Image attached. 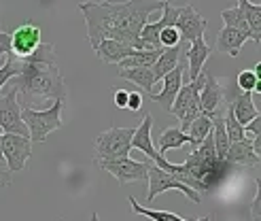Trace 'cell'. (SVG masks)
I'll return each mask as SVG.
<instances>
[{
  "label": "cell",
  "instance_id": "cell-1",
  "mask_svg": "<svg viewBox=\"0 0 261 221\" xmlns=\"http://www.w3.org/2000/svg\"><path fill=\"white\" fill-rule=\"evenodd\" d=\"M164 0H119V3H94L85 0L79 5L87 23V41L94 47L102 38H113L127 47L142 49L140 30L151 17V13L160 11Z\"/></svg>",
  "mask_w": 261,
  "mask_h": 221
},
{
  "label": "cell",
  "instance_id": "cell-2",
  "mask_svg": "<svg viewBox=\"0 0 261 221\" xmlns=\"http://www.w3.org/2000/svg\"><path fill=\"white\" fill-rule=\"evenodd\" d=\"M15 87L23 98V107H30L32 100L66 102V83H64V77L56 62L19 60V72H17Z\"/></svg>",
  "mask_w": 261,
  "mask_h": 221
},
{
  "label": "cell",
  "instance_id": "cell-3",
  "mask_svg": "<svg viewBox=\"0 0 261 221\" xmlns=\"http://www.w3.org/2000/svg\"><path fill=\"white\" fill-rule=\"evenodd\" d=\"M62 111L64 102L54 100V105L45 111H34L32 107L21 109V119L28 128V138L32 142H45L51 132L62 128Z\"/></svg>",
  "mask_w": 261,
  "mask_h": 221
},
{
  "label": "cell",
  "instance_id": "cell-4",
  "mask_svg": "<svg viewBox=\"0 0 261 221\" xmlns=\"http://www.w3.org/2000/svg\"><path fill=\"white\" fill-rule=\"evenodd\" d=\"M206 81V70H202L193 81H189L187 85H180L178 94L172 102L170 113L180 121V130L187 132L189 124L200 115V89Z\"/></svg>",
  "mask_w": 261,
  "mask_h": 221
},
{
  "label": "cell",
  "instance_id": "cell-5",
  "mask_svg": "<svg viewBox=\"0 0 261 221\" xmlns=\"http://www.w3.org/2000/svg\"><path fill=\"white\" fill-rule=\"evenodd\" d=\"M136 128H109L96 138L94 162L127 158L132 151V136Z\"/></svg>",
  "mask_w": 261,
  "mask_h": 221
},
{
  "label": "cell",
  "instance_id": "cell-6",
  "mask_svg": "<svg viewBox=\"0 0 261 221\" xmlns=\"http://www.w3.org/2000/svg\"><path fill=\"white\" fill-rule=\"evenodd\" d=\"M147 185H149V191H147V202H149V204H151L155 198H158L160 193L170 191V189H176V191H180V193H185V196H187L191 202H195V204H200V200H202L200 193L195 191V189L187 187L185 183H180V181H178L174 175L166 173L164 168H160L158 164H153V162H151L149 173H147Z\"/></svg>",
  "mask_w": 261,
  "mask_h": 221
},
{
  "label": "cell",
  "instance_id": "cell-7",
  "mask_svg": "<svg viewBox=\"0 0 261 221\" xmlns=\"http://www.w3.org/2000/svg\"><path fill=\"white\" fill-rule=\"evenodd\" d=\"M96 166L100 170L111 173L121 185L134 183V181H147V173L151 162H136L129 158H117V160H104V162H96Z\"/></svg>",
  "mask_w": 261,
  "mask_h": 221
},
{
  "label": "cell",
  "instance_id": "cell-8",
  "mask_svg": "<svg viewBox=\"0 0 261 221\" xmlns=\"http://www.w3.org/2000/svg\"><path fill=\"white\" fill-rule=\"evenodd\" d=\"M17 87L9 89L3 96L0 94V132L5 134H19L28 136V128L21 119V109L17 102Z\"/></svg>",
  "mask_w": 261,
  "mask_h": 221
},
{
  "label": "cell",
  "instance_id": "cell-9",
  "mask_svg": "<svg viewBox=\"0 0 261 221\" xmlns=\"http://www.w3.org/2000/svg\"><path fill=\"white\" fill-rule=\"evenodd\" d=\"M30 155H32V140L28 136H19V134L3 136V158L11 173L23 170Z\"/></svg>",
  "mask_w": 261,
  "mask_h": 221
},
{
  "label": "cell",
  "instance_id": "cell-10",
  "mask_svg": "<svg viewBox=\"0 0 261 221\" xmlns=\"http://www.w3.org/2000/svg\"><path fill=\"white\" fill-rule=\"evenodd\" d=\"M174 28L180 34V41H185L189 45L191 41H195V38H200V36L206 34L208 19L202 17L191 5H187V7H180L178 9V17L174 21Z\"/></svg>",
  "mask_w": 261,
  "mask_h": 221
},
{
  "label": "cell",
  "instance_id": "cell-11",
  "mask_svg": "<svg viewBox=\"0 0 261 221\" xmlns=\"http://www.w3.org/2000/svg\"><path fill=\"white\" fill-rule=\"evenodd\" d=\"M182 79H185V66H182V64L178 62L170 72L164 75L162 79H160V81H162V89H160V92H158V94L151 92L149 96L153 98V102H158V105H160L166 113H170L172 102H174L178 89H180V85H182Z\"/></svg>",
  "mask_w": 261,
  "mask_h": 221
},
{
  "label": "cell",
  "instance_id": "cell-12",
  "mask_svg": "<svg viewBox=\"0 0 261 221\" xmlns=\"http://www.w3.org/2000/svg\"><path fill=\"white\" fill-rule=\"evenodd\" d=\"M11 54L15 58H25L41 45V28L34 23H21L11 34Z\"/></svg>",
  "mask_w": 261,
  "mask_h": 221
},
{
  "label": "cell",
  "instance_id": "cell-13",
  "mask_svg": "<svg viewBox=\"0 0 261 221\" xmlns=\"http://www.w3.org/2000/svg\"><path fill=\"white\" fill-rule=\"evenodd\" d=\"M225 111V100H223V89H221L219 79L206 70V81L200 89V113H206L213 117L215 113Z\"/></svg>",
  "mask_w": 261,
  "mask_h": 221
},
{
  "label": "cell",
  "instance_id": "cell-14",
  "mask_svg": "<svg viewBox=\"0 0 261 221\" xmlns=\"http://www.w3.org/2000/svg\"><path fill=\"white\" fill-rule=\"evenodd\" d=\"M251 136H244L242 140L238 142H229L227 147V155L225 160L231 164V166H251V168H259V155L253 151V145H251Z\"/></svg>",
  "mask_w": 261,
  "mask_h": 221
},
{
  "label": "cell",
  "instance_id": "cell-15",
  "mask_svg": "<svg viewBox=\"0 0 261 221\" xmlns=\"http://www.w3.org/2000/svg\"><path fill=\"white\" fill-rule=\"evenodd\" d=\"M211 54H213V49L206 43L204 36L195 38V41H191L187 45L185 56H187V62H189V81H193L195 77L204 70V64H206L208 58H211Z\"/></svg>",
  "mask_w": 261,
  "mask_h": 221
},
{
  "label": "cell",
  "instance_id": "cell-16",
  "mask_svg": "<svg viewBox=\"0 0 261 221\" xmlns=\"http://www.w3.org/2000/svg\"><path fill=\"white\" fill-rule=\"evenodd\" d=\"M151 128H153V117H151V115H145V119H142V124L134 130V136H132V149L142 151V153H145L151 162H158V160L162 158V155H160L158 151H155V147H153Z\"/></svg>",
  "mask_w": 261,
  "mask_h": 221
},
{
  "label": "cell",
  "instance_id": "cell-17",
  "mask_svg": "<svg viewBox=\"0 0 261 221\" xmlns=\"http://www.w3.org/2000/svg\"><path fill=\"white\" fill-rule=\"evenodd\" d=\"M246 41H253L251 34H246L238 28H229V26H225V28H221L219 34H217V49L221 51V54L238 56Z\"/></svg>",
  "mask_w": 261,
  "mask_h": 221
},
{
  "label": "cell",
  "instance_id": "cell-18",
  "mask_svg": "<svg viewBox=\"0 0 261 221\" xmlns=\"http://www.w3.org/2000/svg\"><path fill=\"white\" fill-rule=\"evenodd\" d=\"M91 49L96 51V56L104 64H119L123 58H127L134 51V47H127L119 41H113V38H102V41H98Z\"/></svg>",
  "mask_w": 261,
  "mask_h": 221
},
{
  "label": "cell",
  "instance_id": "cell-19",
  "mask_svg": "<svg viewBox=\"0 0 261 221\" xmlns=\"http://www.w3.org/2000/svg\"><path fill=\"white\" fill-rule=\"evenodd\" d=\"M127 202H129V206H132V211L136 215H142V217H147L151 221H213V215L200 217V219H185V217H180L176 213H170V211H153V209H147V206H140L134 196H129Z\"/></svg>",
  "mask_w": 261,
  "mask_h": 221
},
{
  "label": "cell",
  "instance_id": "cell-20",
  "mask_svg": "<svg viewBox=\"0 0 261 221\" xmlns=\"http://www.w3.org/2000/svg\"><path fill=\"white\" fill-rule=\"evenodd\" d=\"M229 107L233 111V115H236V119L244 126V124H249L253 117L259 113L257 105H255V96L251 92H240L236 98H233L229 102Z\"/></svg>",
  "mask_w": 261,
  "mask_h": 221
},
{
  "label": "cell",
  "instance_id": "cell-21",
  "mask_svg": "<svg viewBox=\"0 0 261 221\" xmlns=\"http://www.w3.org/2000/svg\"><path fill=\"white\" fill-rule=\"evenodd\" d=\"M178 56H180V45L162 49V54L158 56V60H155L153 66H151L155 83H158L164 75H168V72H170V70L176 66V64H178Z\"/></svg>",
  "mask_w": 261,
  "mask_h": 221
},
{
  "label": "cell",
  "instance_id": "cell-22",
  "mask_svg": "<svg viewBox=\"0 0 261 221\" xmlns=\"http://www.w3.org/2000/svg\"><path fill=\"white\" fill-rule=\"evenodd\" d=\"M158 142H160L158 153H160V155H166L168 151H172V149H180L182 145H187V142H191V136H189L187 132H182L180 128L172 126V128H166L164 132L160 134Z\"/></svg>",
  "mask_w": 261,
  "mask_h": 221
},
{
  "label": "cell",
  "instance_id": "cell-23",
  "mask_svg": "<svg viewBox=\"0 0 261 221\" xmlns=\"http://www.w3.org/2000/svg\"><path fill=\"white\" fill-rule=\"evenodd\" d=\"M119 77L125 81H132L134 85H138L142 92L151 94L153 92V85H155V79H153V70L151 66H142V68H121L119 70Z\"/></svg>",
  "mask_w": 261,
  "mask_h": 221
},
{
  "label": "cell",
  "instance_id": "cell-24",
  "mask_svg": "<svg viewBox=\"0 0 261 221\" xmlns=\"http://www.w3.org/2000/svg\"><path fill=\"white\" fill-rule=\"evenodd\" d=\"M162 49H134L127 58H123L117 66L119 68H142V66H153V62L158 60Z\"/></svg>",
  "mask_w": 261,
  "mask_h": 221
},
{
  "label": "cell",
  "instance_id": "cell-25",
  "mask_svg": "<svg viewBox=\"0 0 261 221\" xmlns=\"http://www.w3.org/2000/svg\"><path fill=\"white\" fill-rule=\"evenodd\" d=\"M238 9L242 11L244 21L249 23V28L255 36V43L261 41V7L253 5L251 0H238Z\"/></svg>",
  "mask_w": 261,
  "mask_h": 221
},
{
  "label": "cell",
  "instance_id": "cell-26",
  "mask_svg": "<svg viewBox=\"0 0 261 221\" xmlns=\"http://www.w3.org/2000/svg\"><path fill=\"white\" fill-rule=\"evenodd\" d=\"M213 132V119L211 117H208L206 113H200L198 117H195V119L189 124V128H187V134L191 136V149H195L200 145V142Z\"/></svg>",
  "mask_w": 261,
  "mask_h": 221
},
{
  "label": "cell",
  "instance_id": "cell-27",
  "mask_svg": "<svg viewBox=\"0 0 261 221\" xmlns=\"http://www.w3.org/2000/svg\"><path fill=\"white\" fill-rule=\"evenodd\" d=\"M223 126H225V132H227V138L229 142H238L242 140L246 134H244V126L236 119V115H233L231 107L225 105V113H223Z\"/></svg>",
  "mask_w": 261,
  "mask_h": 221
},
{
  "label": "cell",
  "instance_id": "cell-28",
  "mask_svg": "<svg viewBox=\"0 0 261 221\" xmlns=\"http://www.w3.org/2000/svg\"><path fill=\"white\" fill-rule=\"evenodd\" d=\"M221 19H223V23L229 26V28H238V30H242V32H246V34H251V38L255 41V36H253L251 28H249V23L244 21V15H242V11H240L238 7L221 11Z\"/></svg>",
  "mask_w": 261,
  "mask_h": 221
},
{
  "label": "cell",
  "instance_id": "cell-29",
  "mask_svg": "<svg viewBox=\"0 0 261 221\" xmlns=\"http://www.w3.org/2000/svg\"><path fill=\"white\" fill-rule=\"evenodd\" d=\"M236 85L242 89V92H251L253 96H259L261 92V85H259V75L255 70H242L236 77Z\"/></svg>",
  "mask_w": 261,
  "mask_h": 221
},
{
  "label": "cell",
  "instance_id": "cell-30",
  "mask_svg": "<svg viewBox=\"0 0 261 221\" xmlns=\"http://www.w3.org/2000/svg\"><path fill=\"white\" fill-rule=\"evenodd\" d=\"M17 72H19V60L13 54H7L5 64L0 66V94H3V87L13 79V77H17Z\"/></svg>",
  "mask_w": 261,
  "mask_h": 221
},
{
  "label": "cell",
  "instance_id": "cell-31",
  "mask_svg": "<svg viewBox=\"0 0 261 221\" xmlns=\"http://www.w3.org/2000/svg\"><path fill=\"white\" fill-rule=\"evenodd\" d=\"M180 45V34L174 26H168L160 32V47L162 49H168V47H176Z\"/></svg>",
  "mask_w": 261,
  "mask_h": 221
},
{
  "label": "cell",
  "instance_id": "cell-32",
  "mask_svg": "<svg viewBox=\"0 0 261 221\" xmlns=\"http://www.w3.org/2000/svg\"><path fill=\"white\" fill-rule=\"evenodd\" d=\"M244 134L246 136H261V113H257L249 124H244Z\"/></svg>",
  "mask_w": 261,
  "mask_h": 221
},
{
  "label": "cell",
  "instance_id": "cell-33",
  "mask_svg": "<svg viewBox=\"0 0 261 221\" xmlns=\"http://www.w3.org/2000/svg\"><path fill=\"white\" fill-rule=\"evenodd\" d=\"M7 54H11V36L0 30V62L7 58Z\"/></svg>",
  "mask_w": 261,
  "mask_h": 221
},
{
  "label": "cell",
  "instance_id": "cell-34",
  "mask_svg": "<svg viewBox=\"0 0 261 221\" xmlns=\"http://www.w3.org/2000/svg\"><path fill=\"white\" fill-rule=\"evenodd\" d=\"M140 107H142V96H140L138 92H127V107H125V109H129V111H140Z\"/></svg>",
  "mask_w": 261,
  "mask_h": 221
},
{
  "label": "cell",
  "instance_id": "cell-35",
  "mask_svg": "<svg viewBox=\"0 0 261 221\" xmlns=\"http://www.w3.org/2000/svg\"><path fill=\"white\" fill-rule=\"evenodd\" d=\"M259 209H261V193H259V185H257V193H255V198L251 202V221H261Z\"/></svg>",
  "mask_w": 261,
  "mask_h": 221
},
{
  "label": "cell",
  "instance_id": "cell-36",
  "mask_svg": "<svg viewBox=\"0 0 261 221\" xmlns=\"http://www.w3.org/2000/svg\"><path fill=\"white\" fill-rule=\"evenodd\" d=\"M11 183H13V173L9 170V168L0 166V191H3L5 187H9Z\"/></svg>",
  "mask_w": 261,
  "mask_h": 221
},
{
  "label": "cell",
  "instance_id": "cell-37",
  "mask_svg": "<svg viewBox=\"0 0 261 221\" xmlns=\"http://www.w3.org/2000/svg\"><path fill=\"white\" fill-rule=\"evenodd\" d=\"M115 107H119V109L127 107V92L125 89H117L115 92Z\"/></svg>",
  "mask_w": 261,
  "mask_h": 221
},
{
  "label": "cell",
  "instance_id": "cell-38",
  "mask_svg": "<svg viewBox=\"0 0 261 221\" xmlns=\"http://www.w3.org/2000/svg\"><path fill=\"white\" fill-rule=\"evenodd\" d=\"M5 162V158H3V132H0V164Z\"/></svg>",
  "mask_w": 261,
  "mask_h": 221
},
{
  "label": "cell",
  "instance_id": "cell-39",
  "mask_svg": "<svg viewBox=\"0 0 261 221\" xmlns=\"http://www.w3.org/2000/svg\"><path fill=\"white\" fill-rule=\"evenodd\" d=\"M58 221H66V219H58Z\"/></svg>",
  "mask_w": 261,
  "mask_h": 221
},
{
  "label": "cell",
  "instance_id": "cell-40",
  "mask_svg": "<svg viewBox=\"0 0 261 221\" xmlns=\"http://www.w3.org/2000/svg\"><path fill=\"white\" fill-rule=\"evenodd\" d=\"M0 9H3V7H0Z\"/></svg>",
  "mask_w": 261,
  "mask_h": 221
}]
</instances>
